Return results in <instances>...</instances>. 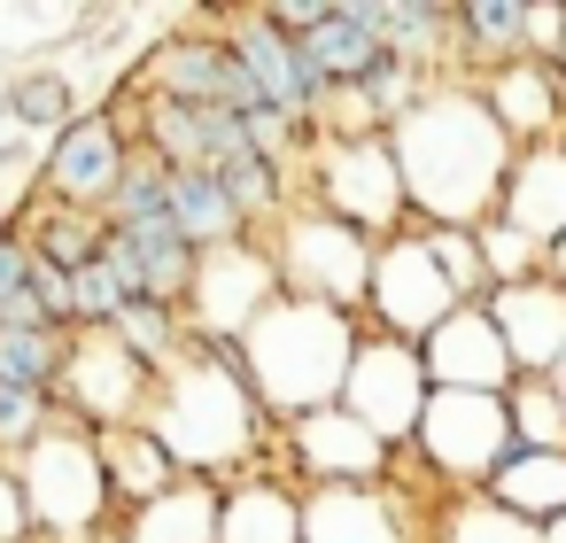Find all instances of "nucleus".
Masks as SVG:
<instances>
[{"label":"nucleus","instance_id":"1","mask_svg":"<svg viewBox=\"0 0 566 543\" xmlns=\"http://www.w3.org/2000/svg\"><path fill=\"white\" fill-rule=\"evenodd\" d=\"M388 140H396L419 226H489L504 210L520 148H512V133L496 125V109L481 102L473 79H434L419 94V109L396 117Z\"/></svg>","mask_w":566,"mask_h":543},{"label":"nucleus","instance_id":"2","mask_svg":"<svg viewBox=\"0 0 566 543\" xmlns=\"http://www.w3.org/2000/svg\"><path fill=\"white\" fill-rule=\"evenodd\" d=\"M140 427L179 458V473L218 481V489L241 481V473H264V458L280 442V419L256 396V380L218 373L202 357H187L179 373H164V388H156V404H148Z\"/></svg>","mask_w":566,"mask_h":543},{"label":"nucleus","instance_id":"3","mask_svg":"<svg viewBox=\"0 0 566 543\" xmlns=\"http://www.w3.org/2000/svg\"><path fill=\"white\" fill-rule=\"evenodd\" d=\"M357 342H365V319L280 295L264 311V326L249 334V373H256V396L272 404V419L295 427L311 411H334L342 388H349Z\"/></svg>","mask_w":566,"mask_h":543},{"label":"nucleus","instance_id":"4","mask_svg":"<svg viewBox=\"0 0 566 543\" xmlns=\"http://www.w3.org/2000/svg\"><path fill=\"white\" fill-rule=\"evenodd\" d=\"M24 497H32V528L55 543H94L102 528H117V497H109V466H102V435L86 419H71L55 404V435L17 466Z\"/></svg>","mask_w":566,"mask_h":543},{"label":"nucleus","instance_id":"5","mask_svg":"<svg viewBox=\"0 0 566 543\" xmlns=\"http://www.w3.org/2000/svg\"><path fill=\"white\" fill-rule=\"evenodd\" d=\"M264 249H272L280 288H287L295 303H326V311L365 319L373 272H380V241H373V233H357V226H342V218L295 202V210L264 233Z\"/></svg>","mask_w":566,"mask_h":543},{"label":"nucleus","instance_id":"6","mask_svg":"<svg viewBox=\"0 0 566 543\" xmlns=\"http://www.w3.org/2000/svg\"><path fill=\"white\" fill-rule=\"evenodd\" d=\"M295 202L373 233V241H396L411 233V187H403V164H396V140H318L311 148V179L295 187Z\"/></svg>","mask_w":566,"mask_h":543},{"label":"nucleus","instance_id":"7","mask_svg":"<svg viewBox=\"0 0 566 543\" xmlns=\"http://www.w3.org/2000/svg\"><path fill=\"white\" fill-rule=\"evenodd\" d=\"M458 497H481L512 458H520V427H512V396H465V388H434L419 442H411Z\"/></svg>","mask_w":566,"mask_h":543},{"label":"nucleus","instance_id":"8","mask_svg":"<svg viewBox=\"0 0 566 543\" xmlns=\"http://www.w3.org/2000/svg\"><path fill=\"white\" fill-rule=\"evenodd\" d=\"M427 404H434L427 349H419V342H396V334H380V326H365L357 365H349V388H342V411H357L388 450H411Z\"/></svg>","mask_w":566,"mask_h":543},{"label":"nucleus","instance_id":"9","mask_svg":"<svg viewBox=\"0 0 566 543\" xmlns=\"http://www.w3.org/2000/svg\"><path fill=\"white\" fill-rule=\"evenodd\" d=\"M156 388H164V373H148L125 342H117V326H78V342H71V373H63V411L71 419H86L94 435H109V427H140L148 419V404H156Z\"/></svg>","mask_w":566,"mask_h":543},{"label":"nucleus","instance_id":"10","mask_svg":"<svg viewBox=\"0 0 566 543\" xmlns=\"http://www.w3.org/2000/svg\"><path fill=\"white\" fill-rule=\"evenodd\" d=\"M458 311H465V303H458V288L442 280V264H434V249H427V226L380 241V272H373L365 326H380V334H396V342H427V334H442Z\"/></svg>","mask_w":566,"mask_h":543},{"label":"nucleus","instance_id":"11","mask_svg":"<svg viewBox=\"0 0 566 543\" xmlns=\"http://www.w3.org/2000/svg\"><path fill=\"white\" fill-rule=\"evenodd\" d=\"M133 86H140V94H156V102H187V109H241V117L264 102V94H256V79L241 71V55H233V40H226V32H171L156 55H140Z\"/></svg>","mask_w":566,"mask_h":543},{"label":"nucleus","instance_id":"12","mask_svg":"<svg viewBox=\"0 0 566 543\" xmlns=\"http://www.w3.org/2000/svg\"><path fill=\"white\" fill-rule=\"evenodd\" d=\"M226 40H233L241 71L256 79V94H264L280 117H295L303 133H318V117H326L334 86H326V71L311 63V48H303V40H287V32H280L264 9H241V17H226Z\"/></svg>","mask_w":566,"mask_h":543},{"label":"nucleus","instance_id":"13","mask_svg":"<svg viewBox=\"0 0 566 543\" xmlns=\"http://www.w3.org/2000/svg\"><path fill=\"white\" fill-rule=\"evenodd\" d=\"M280 450H287V473L303 489H365V481H388V466H396V450L342 404L280 427Z\"/></svg>","mask_w":566,"mask_h":543},{"label":"nucleus","instance_id":"14","mask_svg":"<svg viewBox=\"0 0 566 543\" xmlns=\"http://www.w3.org/2000/svg\"><path fill=\"white\" fill-rule=\"evenodd\" d=\"M133 148H140V140L117 125V109H86L71 133L48 140V156H40V187H48L55 202H71V210H109V195H117Z\"/></svg>","mask_w":566,"mask_h":543},{"label":"nucleus","instance_id":"15","mask_svg":"<svg viewBox=\"0 0 566 543\" xmlns=\"http://www.w3.org/2000/svg\"><path fill=\"white\" fill-rule=\"evenodd\" d=\"M280 295H287V288H280L272 249H264V241H241V249H210V257H202V280H195L187 319H195L202 334H233V342H249Z\"/></svg>","mask_w":566,"mask_h":543},{"label":"nucleus","instance_id":"16","mask_svg":"<svg viewBox=\"0 0 566 543\" xmlns=\"http://www.w3.org/2000/svg\"><path fill=\"white\" fill-rule=\"evenodd\" d=\"M419 349H427L434 388H465V396H512V388H520V357H512L496 311H481V303H465V311H458L442 334H427Z\"/></svg>","mask_w":566,"mask_h":543},{"label":"nucleus","instance_id":"17","mask_svg":"<svg viewBox=\"0 0 566 543\" xmlns=\"http://www.w3.org/2000/svg\"><path fill=\"white\" fill-rule=\"evenodd\" d=\"M473 86H481V102L496 109V125L512 133V148H520V156H527V148H558V140H566V71H558V63L527 55V63H512V71L473 79Z\"/></svg>","mask_w":566,"mask_h":543},{"label":"nucleus","instance_id":"18","mask_svg":"<svg viewBox=\"0 0 566 543\" xmlns=\"http://www.w3.org/2000/svg\"><path fill=\"white\" fill-rule=\"evenodd\" d=\"M496 326H504V342H512V357H520V380L535 373V380H558V365H566V280H520V288H496Z\"/></svg>","mask_w":566,"mask_h":543},{"label":"nucleus","instance_id":"19","mask_svg":"<svg viewBox=\"0 0 566 543\" xmlns=\"http://www.w3.org/2000/svg\"><path fill=\"white\" fill-rule=\"evenodd\" d=\"M109 257L140 280V295H148V303H171V311H187V303H195L202 249H195L171 218H156V226H117V233H109Z\"/></svg>","mask_w":566,"mask_h":543},{"label":"nucleus","instance_id":"20","mask_svg":"<svg viewBox=\"0 0 566 543\" xmlns=\"http://www.w3.org/2000/svg\"><path fill=\"white\" fill-rule=\"evenodd\" d=\"M0 226H17V233L32 241V257H40V264H63V272H86V264L109 257V218H102V210H71V202H55L48 187H32Z\"/></svg>","mask_w":566,"mask_h":543},{"label":"nucleus","instance_id":"21","mask_svg":"<svg viewBox=\"0 0 566 543\" xmlns=\"http://www.w3.org/2000/svg\"><path fill=\"white\" fill-rule=\"evenodd\" d=\"M535 55L527 0H458V79H489Z\"/></svg>","mask_w":566,"mask_h":543},{"label":"nucleus","instance_id":"22","mask_svg":"<svg viewBox=\"0 0 566 543\" xmlns=\"http://www.w3.org/2000/svg\"><path fill=\"white\" fill-rule=\"evenodd\" d=\"M226 543H303V481L280 473L226 481Z\"/></svg>","mask_w":566,"mask_h":543},{"label":"nucleus","instance_id":"23","mask_svg":"<svg viewBox=\"0 0 566 543\" xmlns=\"http://www.w3.org/2000/svg\"><path fill=\"white\" fill-rule=\"evenodd\" d=\"M171 226L210 257V249H241V241H264L256 226H249V210L226 195V179L218 171H171Z\"/></svg>","mask_w":566,"mask_h":543},{"label":"nucleus","instance_id":"24","mask_svg":"<svg viewBox=\"0 0 566 543\" xmlns=\"http://www.w3.org/2000/svg\"><path fill=\"white\" fill-rule=\"evenodd\" d=\"M102 466H109V497H117V520H133L140 504H156L164 489H179V458L148 435V427H109L102 435Z\"/></svg>","mask_w":566,"mask_h":543},{"label":"nucleus","instance_id":"25","mask_svg":"<svg viewBox=\"0 0 566 543\" xmlns=\"http://www.w3.org/2000/svg\"><path fill=\"white\" fill-rule=\"evenodd\" d=\"M496 218H512V226L535 233L543 249L566 241V140H558V148H527V156L512 164V187H504V210H496Z\"/></svg>","mask_w":566,"mask_h":543},{"label":"nucleus","instance_id":"26","mask_svg":"<svg viewBox=\"0 0 566 543\" xmlns=\"http://www.w3.org/2000/svg\"><path fill=\"white\" fill-rule=\"evenodd\" d=\"M125 528H133V543H226V489L187 473L179 489H164L156 504H140Z\"/></svg>","mask_w":566,"mask_h":543},{"label":"nucleus","instance_id":"27","mask_svg":"<svg viewBox=\"0 0 566 543\" xmlns=\"http://www.w3.org/2000/svg\"><path fill=\"white\" fill-rule=\"evenodd\" d=\"M481 497H496L504 512H520L535 528H566V450H520Z\"/></svg>","mask_w":566,"mask_h":543},{"label":"nucleus","instance_id":"28","mask_svg":"<svg viewBox=\"0 0 566 543\" xmlns=\"http://www.w3.org/2000/svg\"><path fill=\"white\" fill-rule=\"evenodd\" d=\"M0 102H9V125L17 133H40V140H55V133H71L86 117L71 71H55V63H24L9 86H0Z\"/></svg>","mask_w":566,"mask_h":543},{"label":"nucleus","instance_id":"29","mask_svg":"<svg viewBox=\"0 0 566 543\" xmlns=\"http://www.w3.org/2000/svg\"><path fill=\"white\" fill-rule=\"evenodd\" d=\"M109 233L117 226H156V218H171V164L140 140L133 148V164H125V179H117V195H109Z\"/></svg>","mask_w":566,"mask_h":543},{"label":"nucleus","instance_id":"30","mask_svg":"<svg viewBox=\"0 0 566 543\" xmlns=\"http://www.w3.org/2000/svg\"><path fill=\"white\" fill-rule=\"evenodd\" d=\"M427 249L442 264V280L458 288V303H496V272H489V249H481V226H427Z\"/></svg>","mask_w":566,"mask_h":543},{"label":"nucleus","instance_id":"31","mask_svg":"<svg viewBox=\"0 0 566 543\" xmlns=\"http://www.w3.org/2000/svg\"><path fill=\"white\" fill-rule=\"evenodd\" d=\"M434 543H551V528H535V520L504 512L496 497H458V504L442 512Z\"/></svg>","mask_w":566,"mask_h":543},{"label":"nucleus","instance_id":"32","mask_svg":"<svg viewBox=\"0 0 566 543\" xmlns=\"http://www.w3.org/2000/svg\"><path fill=\"white\" fill-rule=\"evenodd\" d=\"M512 427H520V450H566V388L527 373L512 388Z\"/></svg>","mask_w":566,"mask_h":543},{"label":"nucleus","instance_id":"33","mask_svg":"<svg viewBox=\"0 0 566 543\" xmlns=\"http://www.w3.org/2000/svg\"><path fill=\"white\" fill-rule=\"evenodd\" d=\"M48 435H55V396L0 388V466H24Z\"/></svg>","mask_w":566,"mask_h":543},{"label":"nucleus","instance_id":"34","mask_svg":"<svg viewBox=\"0 0 566 543\" xmlns=\"http://www.w3.org/2000/svg\"><path fill=\"white\" fill-rule=\"evenodd\" d=\"M133 303H148V295H140V280L117 257H102V264L78 272V326H117Z\"/></svg>","mask_w":566,"mask_h":543},{"label":"nucleus","instance_id":"35","mask_svg":"<svg viewBox=\"0 0 566 543\" xmlns=\"http://www.w3.org/2000/svg\"><path fill=\"white\" fill-rule=\"evenodd\" d=\"M481 249H489L496 288H520V280H543V272H551V249H543L535 233H520L512 218H489V226H481Z\"/></svg>","mask_w":566,"mask_h":543},{"label":"nucleus","instance_id":"36","mask_svg":"<svg viewBox=\"0 0 566 543\" xmlns=\"http://www.w3.org/2000/svg\"><path fill=\"white\" fill-rule=\"evenodd\" d=\"M32 272H40L32 241H24L17 226H0V319H9V303H17V295H32Z\"/></svg>","mask_w":566,"mask_h":543},{"label":"nucleus","instance_id":"37","mask_svg":"<svg viewBox=\"0 0 566 543\" xmlns=\"http://www.w3.org/2000/svg\"><path fill=\"white\" fill-rule=\"evenodd\" d=\"M24 535H40L32 528V497H24L17 466H0V543H24Z\"/></svg>","mask_w":566,"mask_h":543},{"label":"nucleus","instance_id":"38","mask_svg":"<svg viewBox=\"0 0 566 543\" xmlns=\"http://www.w3.org/2000/svg\"><path fill=\"white\" fill-rule=\"evenodd\" d=\"M24 156H32V148H24V133H9V140H0V171H17Z\"/></svg>","mask_w":566,"mask_h":543},{"label":"nucleus","instance_id":"39","mask_svg":"<svg viewBox=\"0 0 566 543\" xmlns=\"http://www.w3.org/2000/svg\"><path fill=\"white\" fill-rule=\"evenodd\" d=\"M94 543H133V528H125V520H117V528H102V535H94Z\"/></svg>","mask_w":566,"mask_h":543},{"label":"nucleus","instance_id":"40","mask_svg":"<svg viewBox=\"0 0 566 543\" xmlns=\"http://www.w3.org/2000/svg\"><path fill=\"white\" fill-rule=\"evenodd\" d=\"M551 280H566V241H551Z\"/></svg>","mask_w":566,"mask_h":543},{"label":"nucleus","instance_id":"41","mask_svg":"<svg viewBox=\"0 0 566 543\" xmlns=\"http://www.w3.org/2000/svg\"><path fill=\"white\" fill-rule=\"evenodd\" d=\"M9 133H17V125H9V102H0V140H9Z\"/></svg>","mask_w":566,"mask_h":543},{"label":"nucleus","instance_id":"42","mask_svg":"<svg viewBox=\"0 0 566 543\" xmlns=\"http://www.w3.org/2000/svg\"><path fill=\"white\" fill-rule=\"evenodd\" d=\"M551 543H566V528H551Z\"/></svg>","mask_w":566,"mask_h":543},{"label":"nucleus","instance_id":"43","mask_svg":"<svg viewBox=\"0 0 566 543\" xmlns=\"http://www.w3.org/2000/svg\"><path fill=\"white\" fill-rule=\"evenodd\" d=\"M558 388H566V365H558Z\"/></svg>","mask_w":566,"mask_h":543}]
</instances>
